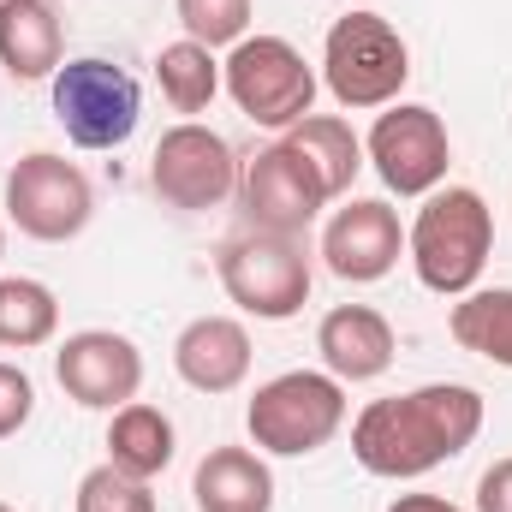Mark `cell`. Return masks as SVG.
<instances>
[{"label":"cell","instance_id":"6da1fadb","mask_svg":"<svg viewBox=\"0 0 512 512\" xmlns=\"http://www.w3.org/2000/svg\"><path fill=\"white\" fill-rule=\"evenodd\" d=\"M477 435H483V393L465 382H429L393 399H370L352 423V459L370 477L411 483L459 459Z\"/></svg>","mask_w":512,"mask_h":512},{"label":"cell","instance_id":"7a4b0ae2","mask_svg":"<svg viewBox=\"0 0 512 512\" xmlns=\"http://www.w3.org/2000/svg\"><path fill=\"white\" fill-rule=\"evenodd\" d=\"M489 251H495V209L471 185L429 191L405 233V256H411L423 292H435V298H465L483 280Z\"/></svg>","mask_w":512,"mask_h":512},{"label":"cell","instance_id":"3957f363","mask_svg":"<svg viewBox=\"0 0 512 512\" xmlns=\"http://www.w3.org/2000/svg\"><path fill=\"white\" fill-rule=\"evenodd\" d=\"M405 78H411V48L382 12H346V18L328 24L322 84H328V96L340 108H352V114L393 108Z\"/></svg>","mask_w":512,"mask_h":512},{"label":"cell","instance_id":"277c9868","mask_svg":"<svg viewBox=\"0 0 512 512\" xmlns=\"http://www.w3.org/2000/svg\"><path fill=\"white\" fill-rule=\"evenodd\" d=\"M245 429L256 453H274V459L322 453L346 429V382H334L328 370H286L251 393Z\"/></svg>","mask_w":512,"mask_h":512},{"label":"cell","instance_id":"5b68a950","mask_svg":"<svg viewBox=\"0 0 512 512\" xmlns=\"http://www.w3.org/2000/svg\"><path fill=\"white\" fill-rule=\"evenodd\" d=\"M221 90L251 126L286 131L316 108V66L286 36H245L221 60Z\"/></svg>","mask_w":512,"mask_h":512},{"label":"cell","instance_id":"8992f818","mask_svg":"<svg viewBox=\"0 0 512 512\" xmlns=\"http://www.w3.org/2000/svg\"><path fill=\"white\" fill-rule=\"evenodd\" d=\"M54 96V120L78 149H120L143 120V90L126 66L102 60V54H78L60 60V72L48 78Z\"/></svg>","mask_w":512,"mask_h":512},{"label":"cell","instance_id":"52a82bcc","mask_svg":"<svg viewBox=\"0 0 512 512\" xmlns=\"http://www.w3.org/2000/svg\"><path fill=\"white\" fill-rule=\"evenodd\" d=\"M215 268H221V286H227V298L256 316V322H292L304 304H310V256L298 239H286V233H239V239H227L221 256H215Z\"/></svg>","mask_w":512,"mask_h":512},{"label":"cell","instance_id":"ba28073f","mask_svg":"<svg viewBox=\"0 0 512 512\" xmlns=\"http://www.w3.org/2000/svg\"><path fill=\"white\" fill-rule=\"evenodd\" d=\"M90 215H96V185L84 179L78 161L48 155V149L12 161V173H6V221L24 239L66 245V239H78L90 227Z\"/></svg>","mask_w":512,"mask_h":512},{"label":"cell","instance_id":"9c48e42d","mask_svg":"<svg viewBox=\"0 0 512 512\" xmlns=\"http://www.w3.org/2000/svg\"><path fill=\"white\" fill-rule=\"evenodd\" d=\"M239 173H245V161L233 155V143L197 120H179L173 131H161V143L149 155L155 197L185 215H203V209H221L227 197H239Z\"/></svg>","mask_w":512,"mask_h":512},{"label":"cell","instance_id":"30bf717a","mask_svg":"<svg viewBox=\"0 0 512 512\" xmlns=\"http://www.w3.org/2000/svg\"><path fill=\"white\" fill-rule=\"evenodd\" d=\"M364 161L382 173L393 197H429V191H441V179L453 167V137H447L435 108L393 102L376 114V126L364 137Z\"/></svg>","mask_w":512,"mask_h":512},{"label":"cell","instance_id":"8fae6325","mask_svg":"<svg viewBox=\"0 0 512 512\" xmlns=\"http://www.w3.org/2000/svg\"><path fill=\"white\" fill-rule=\"evenodd\" d=\"M239 203H245V221L262 233H286V239H304V227L328 209V191L322 179L274 137L268 149H256L239 173Z\"/></svg>","mask_w":512,"mask_h":512},{"label":"cell","instance_id":"7c38bea8","mask_svg":"<svg viewBox=\"0 0 512 512\" xmlns=\"http://www.w3.org/2000/svg\"><path fill=\"white\" fill-rule=\"evenodd\" d=\"M54 376L72 405L84 411H120L143 387V352L114 328H78L54 352Z\"/></svg>","mask_w":512,"mask_h":512},{"label":"cell","instance_id":"4fadbf2b","mask_svg":"<svg viewBox=\"0 0 512 512\" xmlns=\"http://www.w3.org/2000/svg\"><path fill=\"white\" fill-rule=\"evenodd\" d=\"M399 256H405V227H399V215H393L387 197H352L322 227V262H328V274H340L352 286L387 280L399 268Z\"/></svg>","mask_w":512,"mask_h":512},{"label":"cell","instance_id":"5bb4252c","mask_svg":"<svg viewBox=\"0 0 512 512\" xmlns=\"http://www.w3.org/2000/svg\"><path fill=\"white\" fill-rule=\"evenodd\" d=\"M316 352H322V370H328L334 382L352 387V382H376V376H387L399 340H393V322H387L376 304H340V310L322 316Z\"/></svg>","mask_w":512,"mask_h":512},{"label":"cell","instance_id":"9a60e30c","mask_svg":"<svg viewBox=\"0 0 512 512\" xmlns=\"http://www.w3.org/2000/svg\"><path fill=\"white\" fill-rule=\"evenodd\" d=\"M251 328L239 316H197L173 340V370L197 393H233L251 376Z\"/></svg>","mask_w":512,"mask_h":512},{"label":"cell","instance_id":"2e32d148","mask_svg":"<svg viewBox=\"0 0 512 512\" xmlns=\"http://www.w3.org/2000/svg\"><path fill=\"white\" fill-rule=\"evenodd\" d=\"M66 60V30L54 0H0V66L18 84L54 78Z\"/></svg>","mask_w":512,"mask_h":512},{"label":"cell","instance_id":"e0dca14e","mask_svg":"<svg viewBox=\"0 0 512 512\" xmlns=\"http://www.w3.org/2000/svg\"><path fill=\"white\" fill-rule=\"evenodd\" d=\"M197 512H274V471L251 447H209L191 477Z\"/></svg>","mask_w":512,"mask_h":512},{"label":"cell","instance_id":"ac0fdd59","mask_svg":"<svg viewBox=\"0 0 512 512\" xmlns=\"http://www.w3.org/2000/svg\"><path fill=\"white\" fill-rule=\"evenodd\" d=\"M280 143L322 179V191H328V203L334 197H346L352 191V179H358V167H364V137L346 126L340 114H304L298 126L280 131Z\"/></svg>","mask_w":512,"mask_h":512},{"label":"cell","instance_id":"d6986e66","mask_svg":"<svg viewBox=\"0 0 512 512\" xmlns=\"http://www.w3.org/2000/svg\"><path fill=\"white\" fill-rule=\"evenodd\" d=\"M179 441H173V417L149 399H131L108 417V465H120L137 483H155L173 465Z\"/></svg>","mask_w":512,"mask_h":512},{"label":"cell","instance_id":"ffe728a7","mask_svg":"<svg viewBox=\"0 0 512 512\" xmlns=\"http://www.w3.org/2000/svg\"><path fill=\"white\" fill-rule=\"evenodd\" d=\"M447 334L465 352H477V358L512 370V286H471L465 298H453Z\"/></svg>","mask_w":512,"mask_h":512},{"label":"cell","instance_id":"44dd1931","mask_svg":"<svg viewBox=\"0 0 512 512\" xmlns=\"http://www.w3.org/2000/svg\"><path fill=\"white\" fill-rule=\"evenodd\" d=\"M155 84H161L173 114H203L221 96V60H215V48L179 36V42H167L155 54Z\"/></svg>","mask_w":512,"mask_h":512},{"label":"cell","instance_id":"7402d4cb","mask_svg":"<svg viewBox=\"0 0 512 512\" xmlns=\"http://www.w3.org/2000/svg\"><path fill=\"white\" fill-rule=\"evenodd\" d=\"M60 334V298L54 286L30 280V274H6L0 280V346L6 352H36Z\"/></svg>","mask_w":512,"mask_h":512},{"label":"cell","instance_id":"603a6c76","mask_svg":"<svg viewBox=\"0 0 512 512\" xmlns=\"http://www.w3.org/2000/svg\"><path fill=\"white\" fill-rule=\"evenodd\" d=\"M173 12L203 48H233L251 36V0H173Z\"/></svg>","mask_w":512,"mask_h":512},{"label":"cell","instance_id":"cb8c5ba5","mask_svg":"<svg viewBox=\"0 0 512 512\" xmlns=\"http://www.w3.org/2000/svg\"><path fill=\"white\" fill-rule=\"evenodd\" d=\"M72 512H155V495H149V483L126 477L120 465H96L78 477Z\"/></svg>","mask_w":512,"mask_h":512},{"label":"cell","instance_id":"d4e9b609","mask_svg":"<svg viewBox=\"0 0 512 512\" xmlns=\"http://www.w3.org/2000/svg\"><path fill=\"white\" fill-rule=\"evenodd\" d=\"M30 411H36V382H30L18 364L0 358V441H12V435L30 423Z\"/></svg>","mask_w":512,"mask_h":512},{"label":"cell","instance_id":"484cf974","mask_svg":"<svg viewBox=\"0 0 512 512\" xmlns=\"http://www.w3.org/2000/svg\"><path fill=\"white\" fill-rule=\"evenodd\" d=\"M477 512H512V459H495L477 483Z\"/></svg>","mask_w":512,"mask_h":512},{"label":"cell","instance_id":"4316f807","mask_svg":"<svg viewBox=\"0 0 512 512\" xmlns=\"http://www.w3.org/2000/svg\"><path fill=\"white\" fill-rule=\"evenodd\" d=\"M387 512H465V507H453V501H441V495H399Z\"/></svg>","mask_w":512,"mask_h":512},{"label":"cell","instance_id":"83f0119b","mask_svg":"<svg viewBox=\"0 0 512 512\" xmlns=\"http://www.w3.org/2000/svg\"><path fill=\"white\" fill-rule=\"evenodd\" d=\"M0 256H6V227H0Z\"/></svg>","mask_w":512,"mask_h":512},{"label":"cell","instance_id":"f1b7e54d","mask_svg":"<svg viewBox=\"0 0 512 512\" xmlns=\"http://www.w3.org/2000/svg\"><path fill=\"white\" fill-rule=\"evenodd\" d=\"M0 512H12V507H6V501H0Z\"/></svg>","mask_w":512,"mask_h":512}]
</instances>
